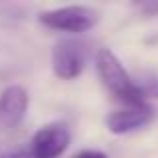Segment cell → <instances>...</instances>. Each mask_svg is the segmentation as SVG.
<instances>
[{"label": "cell", "instance_id": "5b68a950", "mask_svg": "<svg viewBox=\"0 0 158 158\" xmlns=\"http://www.w3.org/2000/svg\"><path fill=\"white\" fill-rule=\"evenodd\" d=\"M28 110V92L18 84L0 92V132H12L22 124Z\"/></svg>", "mask_w": 158, "mask_h": 158}, {"label": "cell", "instance_id": "277c9868", "mask_svg": "<svg viewBox=\"0 0 158 158\" xmlns=\"http://www.w3.org/2000/svg\"><path fill=\"white\" fill-rule=\"evenodd\" d=\"M86 66V48L76 40H62L52 50V70L60 80H74Z\"/></svg>", "mask_w": 158, "mask_h": 158}, {"label": "cell", "instance_id": "7a4b0ae2", "mask_svg": "<svg viewBox=\"0 0 158 158\" xmlns=\"http://www.w3.org/2000/svg\"><path fill=\"white\" fill-rule=\"evenodd\" d=\"M38 20L46 28L60 32H72V34H82L98 24L100 16L94 8L82 6V4H72V6H62L54 10L40 12Z\"/></svg>", "mask_w": 158, "mask_h": 158}, {"label": "cell", "instance_id": "3957f363", "mask_svg": "<svg viewBox=\"0 0 158 158\" xmlns=\"http://www.w3.org/2000/svg\"><path fill=\"white\" fill-rule=\"evenodd\" d=\"M70 144V130L62 122H50L40 126L30 140L32 158H58L66 152Z\"/></svg>", "mask_w": 158, "mask_h": 158}, {"label": "cell", "instance_id": "9c48e42d", "mask_svg": "<svg viewBox=\"0 0 158 158\" xmlns=\"http://www.w3.org/2000/svg\"><path fill=\"white\" fill-rule=\"evenodd\" d=\"M0 158H32L28 148H14V150H6L0 154Z\"/></svg>", "mask_w": 158, "mask_h": 158}, {"label": "cell", "instance_id": "8992f818", "mask_svg": "<svg viewBox=\"0 0 158 158\" xmlns=\"http://www.w3.org/2000/svg\"><path fill=\"white\" fill-rule=\"evenodd\" d=\"M152 118H154V112H152L150 106H128L110 112L106 118V128L108 132L120 136L148 126L152 122Z\"/></svg>", "mask_w": 158, "mask_h": 158}, {"label": "cell", "instance_id": "6da1fadb", "mask_svg": "<svg viewBox=\"0 0 158 158\" xmlns=\"http://www.w3.org/2000/svg\"><path fill=\"white\" fill-rule=\"evenodd\" d=\"M94 62H96V72L100 76L102 84L118 100H122L128 106H146V100H144L142 92L134 84V78L126 72L124 64L118 60V56L112 50L100 48L96 52Z\"/></svg>", "mask_w": 158, "mask_h": 158}, {"label": "cell", "instance_id": "ba28073f", "mask_svg": "<svg viewBox=\"0 0 158 158\" xmlns=\"http://www.w3.org/2000/svg\"><path fill=\"white\" fill-rule=\"evenodd\" d=\"M136 6L146 16H156L158 14V2L156 0H146V2H140V4H136Z\"/></svg>", "mask_w": 158, "mask_h": 158}, {"label": "cell", "instance_id": "52a82bcc", "mask_svg": "<svg viewBox=\"0 0 158 158\" xmlns=\"http://www.w3.org/2000/svg\"><path fill=\"white\" fill-rule=\"evenodd\" d=\"M138 90L142 92L144 100L146 98H156L158 100V74L154 72H140V76L134 80Z\"/></svg>", "mask_w": 158, "mask_h": 158}, {"label": "cell", "instance_id": "30bf717a", "mask_svg": "<svg viewBox=\"0 0 158 158\" xmlns=\"http://www.w3.org/2000/svg\"><path fill=\"white\" fill-rule=\"evenodd\" d=\"M74 158H108L104 152H100V150H82V152H78Z\"/></svg>", "mask_w": 158, "mask_h": 158}]
</instances>
